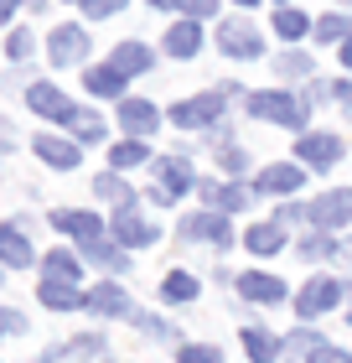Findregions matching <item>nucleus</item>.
<instances>
[{"label": "nucleus", "instance_id": "f257e3e1", "mask_svg": "<svg viewBox=\"0 0 352 363\" xmlns=\"http://www.w3.org/2000/svg\"><path fill=\"white\" fill-rule=\"evenodd\" d=\"M244 109H249V120H264V125H290L300 130V104L285 89H264V94H249L244 99Z\"/></svg>", "mask_w": 352, "mask_h": 363}, {"label": "nucleus", "instance_id": "f03ea898", "mask_svg": "<svg viewBox=\"0 0 352 363\" xmlns=\"http://www.w3.org/2000/svg\"><path fill=\"white\" fill-rule=\"evenodd\" d=\"M197 187V177H192V167L181 156H161L156 161V187H150V197L156 203H176L181 192H192Z\"/></svg>", "mask_w": 352, "mask_h": 363}, {"label": "nucleus", "instance_id": "7ed1b4c3", "mask_svg": "<svg viewBox=\"0 0 352 363\" xmlns=\"http://www.w3.org/2000/svg\"><path fill=\"white\" fill-rule=\"evenodd\" d=\"M342 296H347V286H342V280L316 275V280H306V286H300V296H295V311L311 322V317H322V311H331V306L342 301Z\"/></svg>", "mask_w": 352, "mask_h": 363}, {"label": "nucleus", "instance_id": "20e7f679", "mask_svg": "<svg viewBox=\"0 0 352 363\" xmlns=\"http://www.w3.org/2000/svg\"><path fill=\"white\" fill-rule=\"evenodd\" d=\"M114 244H130V250H145V244H156L161 239V223H150L140 218V208L130 203V208H114Z\"/></svg>", "mask_w": 352, "mask_h": 363}, {"label": "nucleus", "instance_id": "39448f33", "mask_svg": "<svg viewBox=\"0 0 352 363\" xmlns=\"http://www.w3.org/2000/svg\"><path fill=\"white\" fill-rule=\"evenodd\" d=\"M311 223L322 228V234H331V228L352 223V187H337V192L316 197V203H311Z\"/></svg>", "mask_w": 352, "mask_h": 363}, {"label": "nucleus", "instance_id": "423d86ee", "mask_svg": "<svg viewBox=\"0 0 352 363\" xmlns=\"http://www.w3.org/2000/svg\"><path fill=\"white\" fill-rule=\"evenodd\" d=\"M181 239H208L212 250H228L233 244L228 213H192V218H181Z\"/></svg>", "mask_w": 352, "mask_h": 363}, {"label": "nucleus", "instance_id": "0eeeda50", "mask_svg": "<svg viewBox=\"0 0 352 363\" xmlns=\"http://www.w3.org/2000/svg\"><path fill=\"white\" fill-rule=\"evenodd\" d=\"M47 57H52L57 68L83 62V57H89V31H83V26H57L52 37H47Z\"/></svg>", "mask_w": 352, "mask_h": 363}, {"label": "nucleus", "instance_id": "6e6552de", "mask_svg": "<svg viewBox=\"0 0 352 363\" xmlns=\"http://www.w3.org/2000/svg\"><path fill=\"white\" fill-rule=\"evenodd\" d=\"M217 47H223L228 57H244V62H249V57L264 52V37H259L249 21H223V26H217Z\"/></svg>", "mask_w": 352, "mask_h": 363}, {"label": "nucleus", "instance_id": "1a4fd4ad", "mask_svg": "<svg viewBox=\"0 0 352 363\" xmlns=\"http://www.w3.org/2000/svg\"><path fill=\"white\" fill-rule=\"evenodd\" d=\"M26 104L37 109L42 120H62V125H68L73 114H78V104H73V99L62 94L57 84H31V89H26Z\"/></svg>", "mask_w": 352, "mask_h": 363}, {"label": "nucleus", "instance_id": "9d476101", "mask_svg": "<svg viewBox=\"0 0 352 363\" xmlns=\"http://www.w3.org/2000/svg\"><path fill=\"white\" fill-rule=\"evenodd\" d=\"M295 161H306L311 172H331L342 161V140L337 135H300L295 140Z\"/></svg>", "mask_w": 352, "mask_h": 363}, {"label": "nucleus", "instance_id": "9b49d317", "mask_svg": "<svg viewBox=\"0 0 352 363\" xmlns=\"http://www.w3.org/2000/svg\"><path fill=\"white\" fill-rule=\"evenodd\" d=\"M217 114H223V99H217V94H203V99H181V104H171V125L203 130V125L217 120Z\"/></svg>", "mask_w": 352, "mask_h": 363}, {"label": "nucleus", "instance_id": "f8f14e48", "mask_svg": "<svg viewBox=\"0 0 352 363\" xmlns=\"http://www.w3.org/2000/svg\"><path fill=\"white\" fill-rule=\"evenodd\" d=\"M156 125H161V109L156 104H145V99H120V130L130 140H145Z\"/></svg>", "mask_w": 352, "mask_h": 363}, {"label": "nucleus", "instance_id": "ddd939ff", "mask_svg": "<svg viewBox=\"0 0 352 363\" xmlns=\"http://www.w3.org/2000/svg\"><path fill=\"white\" fill-rule=\"evenodd\" d=\"M83 311H93V317H135L120 280H109V286H93V291H89V301H83Z\"/></svg>", "mask_w": 352, "mask_h": 363}, {"label": "nucleus", "instance_id": "4468645a", "mask_svg": "<svg viewBox=\"0 0 352 363\" xmlns=\"http://www.w3.org/2000/svg\"><path fill=\"white\" fill-rule=\"evenodd\" d=\"M0 259H6L11 270H31L37 265V250H31V239L16 223H0Z\"/></svg>", "mask_w": 352, "mask_h": 363}, {"label": "nucleus", "instance_id": "2eb2a0df", "mask_svg": "<svg viewBox=\"0 0 352 363\" xmlns=\"http://www.w3.org/2000/svg\"><path fill=\"white\" fill-rule=\"evenodd\" d=\"M37 301L52 306V311H83L89 291H78L73 280H42V286H37Z\"/></svg>", "mask_w": 352, "mask_h": 363}, {"label": "nucleus", "instance_id": "dca6fc26", "mask_svg": "<svg viewBox=\"0 0 352 363\" xmlns=\"http://www.w3.org/2000/svg\"><path fill=\"white\" fill-rule=\"evenodd\" d=\"M239 291H244V301H259V306H280V301H285V280L264 275V270L239 275Z\"/></svg>", "mask_w": 352, "mask_h": 363}, {"label": "nucleus", "instance_id": "f3484780", "mask_svg": "<svg viewBox=\"0 0 352 363\" xmlns=\"http://www.w3.org/2000/svg\"><path fill=\"white\" fill-rule=\"evenodd\" d=\"M52 223L62 228V234H73L78 244H93V239H104V223L93 218V213H73V208H62V213H52Z\"/></svg>", "mask_w": 352, "mask_h": 363}, {"label": "nucleus", "instance_id": "a211bd4d", "mask_svg": "<svg viewBox=\"0 0 352 363\" xmlns=\"http://www.w3.org/2000/svg\"><path fill=\"white\" fill-rule=\"evenodd\" d=\"M166 52L171 57H197L203 52V21H176L166 31Z\"/></svg>", "mask_w": 352, "mask_h": 363}, {"label": "nucleus", "instance_id": "6ab92c4d", "mask_svg": "<svg viewBox=\"0 0 352 363\" xmlns=\"http://www.w3.org/2000/svg\"><path fill=\"white\" fill-rule=\"evenodd\" d=\"M300 255L306 259H352V239H331V234H306L300 239Z\"/></svg>", "mask_w": 352, "mask_h": 363}, {"label": "nucleus", "instance_id": "aec40b11", "mask_svg": "<svg viewBox=\"0 0 352 363\" xmlns=\"http://www.w3.org/2000/svg\"><path fill=\"white\" fill-rule=\"evenodd\" d=\"M114 68H120L125 78H135V73H150V62H156V52H150V47L145 42H120V47H114Z\"/></svg>", "mask_w": 352, "mask_h": 363}, {"label": "nucleus", "instance_id": "412c9836", "mask_svg": "<svg viewBox=\"0 0 352 363\" xmlns=\"http://www.w3.org/2000/svg\"><path fill=\"white\" fill-rule=\"evenodd\" d=\"M37 156L47 161V167H57V172H73L78 167V145L73 140H57V135H37Z\"/></svg>", "mask_w": 352, "mask_h": 363}, {"label": "nucleus", "instance_id": "4be33fe9", "mask_svg": "<svg viewBox=\"0 0 352 363\" xmlns=\"http://www.w3.org/2000/svg\"><path fill=\"white\" fill-rule=\"evenodd\" d=\"M83 84H89V94H98V99H120L130 78L114 68V62H104V68H89V73H83Z\"/></svg>", "mask_w": 352, "mask_h": 363}, {"label": "nucleus", "instance_id": "5701e85b", "mask_svg": "<svg viewBox=\"0 0 352 363\" xmlns=\"http://www.w3.org/2000/svg\"><path fill=\"white\" fill-rule=\"evenodd\" d=\"M244 348H249V358H254V363H275V358L285 353V337L264 333V327H244Z\"/></svg>", "mask_w": 352, "mask_h": 363}, {"label": "nucleus", "instance_id": "b1692460", "mask_svg": "<svg viewBox=\"0 0 352 363\" xmlns=\"http://www.w3.org/2000/svg\"><path fill=\"white\" fill-rule=\"evenodd\" d=\"M300 182H306V172L285 161V167H264V172H259V192H275V197H285V192H295Z\"/></svg>", "mask_w": 352, "mask_h": 363}, {"label": "nucleus", "instance_id": "393cba45", "mask_svg": "<svg viewBox=\"0 0 352 363\" xmlns=\"http://www.w3.org/2000/svg\"><path fill=\"white\" fill-rule=\"evenodd\" d=\"M244 250H254V255H280L285 250V228L280 223H254L244 234Z\"/></svg>", "mask_w": 352, "mask_h": 363}, {"label": "nucleus", "instance_id": "a878e982", "mask_svg": "<svg viewBox=\"0 0 352 363\" xmlns=\"http://www.w3.org/2000/svg\"><path fill=\"white\" fill-rule=\"evenodd\" d=\"M78 259H93V265H104V270H114V275H125L130 270V259L114 250V244H104V239H93V244H78Z\"/></svg>", "mask_w": 352, "mask_h": 363}, {"label": "nucleus", "instance_id": "bb28decb", "mask_svg": "<svg viewBox=\"0 0 352 363\" xmlns=\"http://www.w3.org/2000/svg\"><path fill=\"white\" fill-rule=\"evenodd\" d=\"M145 161H156L145 140H120L109 151V172H130V167H145Z\"/></svg>", "mask_w": 352, "mask_h": 363}, {"label": "nucleus", "instance_id": "cd10ccee", "mask_svg": "<svg viewBox=\"0 0 352 363\" xmlns=\"http://www.w3.org/2000/svg\"><path fill=\"white\" fill-rule=\"evenodd\" d=\"M42 280H73V286H78V255L73 250L42 255Z\"/></svg>", "mask_w": 352, "mask_h": 363}, {"label": "nucleus", "instance_id": "c85d7f7f", "mask_svg": "<svg viewBox=\"0 0 352 363\" xmlns=\"http://www.w3.org/2000/svg\"><path fill=\"white\" fill-rule=\"evenodd\" d=\"M93 192L104 197V203H114V208H130V203H135V192H130V182H125L120 172H104V177L93 182Z\"/></svg>", "mask_w": 352, "mask_h": 363}, {"label": "nucleus", "instance_id": "c756f323", "mask_svg": "<svg viewBox=\"0 0 352 363\" xmlns=\"http://www.w3.org/2000/svg\"><path fill=\"white\" fill-rule=\"evenodd\" d=\"M161 301H197V275H187V270H171L161 280Z\"/></svg>", "mask_w": 352, "mask_h": 363}, {"label": "nucleus", "instance_id": "7c9ffc66", "mask_svg": "<svg viewBox=\"0 0 352 363\" xmlns=\"http://www.w3.org/2000/svg\"><path fill=\"white\" fill-rule=\"evenodd\" d=\"M306 31H311V21H306V16H300L295 6H280V11H275V37H285V42H300Z\"/></svg>", "mask_w": 352, "mask_h": 363}, {"label": "nucleus", "instance_id": "2f4dec72", "mask_svg": "<svg viewBox=\"0 0 352 363\" xmlns=\"http://www.w3.org/2000/svg\"><path fill=\"white\" fill-rule=\"evenodd\" d=\"M347 37H352V21H347V16L331 11V16L316 21V42H347Z\"/></svg>", "mask_w": 352, "mask_h": 363}, {"label": "nucleus", "instance_id": "473e14b6", "mask_svg": "<svg viewBox=\"0 0 352 363\" xmlns=\"http://www.w3.org/2000/svg\"><path fill=\"white\" fill-rule=\"evenodd\" d=\"M68 130H73L78 140H104V120H98L93 109H78L73 120H68Z\"/></svg>", "mask_w": 352, "mask_h": 363}, {"label": "nucleus", "instance_id": "72a5a7b5", "mask_svg": "<svg viewBox=\"0 0 352 363\" xmlns=\"http://www.w3.org/2000/svg\"><path fill=\"white\" fill-rule=\"evenodd\" d=\"M249 203H254V192L239 187V182H233V187H217V213H244Z\"/></svg>", "mask_w": 352, "mask_h": 363}, {"label": "nucleus", "instance_id": "f704fd0d", "mask_svg": "<svg viewBox=\"0 0 352 363\" xmlns=\"http://www.w3.org/2000/svg\"><path fill=\"white\" fill-rule=\"evenodd\" d=\"M135 327H140V333H145V337H161V342H176V327H171V322H161V317H156V311H135Z\"/></svg>", "mask_w": 352, "mask_h": 363}, {"label": "nucleus", "instance_id": "c9c22d12", "mask_svg": "<svg viewBox=\"0 0 352 363\" xmlns=\"http://www.w3.org/2000/svg\"><path fill=\"white\" fill-rule=\"evenodd\" d=\"M280 78H311V57L306 52H280Z\"/></svg>", "mask_w": 352, "mask_h": 363}, {"label": "nucleus", "instance_id": "e433bc0d", "mask_svg": "<svg viewBox=\"0 0 352 363\" xmlns=\"http://www.w3.org/2000/svg\"><path fill=\"white\" fill-rule=\"evenodd\" d=\"M316 348H322V333H311V327H300V333H290V337H285V353H316Z\"/></svg>", "mask_w": 352, "mask_h": 363}, {"label": "nucleus", "instance_id": "4c0bfd02", "mask_svg": "<svg viewBox=\"0 0 352 363\" xmlns=\"http://www.w3.org/2000/svg\"><path fill=\"white\" fill-rule=\"evenodd\" d=\"M217 167H223L228 177H239V172L249 167V151H244V145H228V140H223V151H217Z\"/></svg>", "mask_w": 352, "mask_h": 363}, {"label": "nucleus", "instance_id": "58836bf2", "mask_svg": "<svg viewBox=\"0 0 352 363\" xmlns=\"http://www.w3.org/2000/svg\"><path fill=\"white\" fill-rule=\"evenodd\" d=\"M176 358H181V363H223V353H217V348H203V342H181Z\"/></svg>", "mask_w": 352, "mask_h": 363}, {"label": "nucleus", "instance_id": "ea45409f", "mask_svg": "<svg viewBox=\"0 0 352 363\" xmlns=\"http://www.w3.org/2000/svg\"><path fill=\"white\" fill-rule=\"evenodd\" d=\"M6 52L21 62V57H31L37 52V31H11V42H6Z\"/></svg>", "mask_w": 352, "mask_h": 363}, {"label": "nucleus", "instance_id": "a19ab883", "mask_svg": "<svg viewBox=\"0 0 352 363\" xmlns=\"http://www.w3.org/2000/svg\"><path fill=\"white\" fill-rule=\"evenodd\" d=\"M171 6H181V11L192 16V21H203V16H212V11H217V0H171Z\"/></svg>", "mask_w": 352, "mask_h": 363}, {"label": "nucleus", "instance_id": "79ce46f5", "mask_svg": "<svg viewBox=\"0 0 352 363\" xmlns=\"http://www.w3.org/2000/svg\"><path fill=\"white\" fill-rule=\"evenodd\" d=\"M306 363H352V353H342V348H331V342H322Z\"/></svg>", "mask_w": 352, "mask_h": 363}, {"label": "nucleus", "instance_id": "37998d69", "mask_svg": "<svg viewBox=\"0 0 352 363\" xmlns=\"http://www.w3.org/2000/svg\"><path fill=\"white\" fill-rule=\"evenodd\" d=\"M0 333H26V317L11 311V306H0Z\"/></svg>", "mask_w": 352, "mask_h": 363}, {"label": "nucleus", "instance_id": "c03bdc74", "mask_svg": "<svg viewBox=\"0 0 352 363\" xmlns=\"http://www.w3.org/2000/svg\"><path fill=\"white\" fill-rule=\"evenodd\" d=\"M120 6H125V0H83V11H89L93 21H98V16H114Z\"/></svg>", "mask_w": 352, "mask_h": 363}, {"label": "nucleus", "instance_id": "a18cd8bd", "mask_svg": "<svg viewBox=\"0 0 352 363\" xmlns=\"http://www.w3.org/2000/svg\"><path fill=\"white\" fill-rule=\"evenodd\" d=\"M98 348H104V337H98V333H89V337H78L68 353H83V358H89V353H98Z\"/></svg>", "mask_w": 352, "mask_h": 363}, {"label": "nucleus", "instance_id": "49530a36", "mask_svg": "<svg viewBox=\"0 0 352 363\" xmlns=\"http://www.w3.org/2000/svg\"><path fill=\"white\" fill-rule=\"evenodd\" d=\"M16 6H42V0H0V21H11Z\"/></svg>", "mask_w": 352, "mask_h": 363}, {"label": "nucleus", "instance_id": "de8ad7c7", "mask_svg": "<svg viewBox=\"0 0 352 363\" xmlns=\"http://www.w3.org/2000/svg\"><path fill=\"white\" fill-rule=\"evenodd\" d=\"M331 89H337V99H342V109H347V120H352V84L342 78V84H331Z\"/></svg>", "mask_w": 352, "mask_h": 363}, {"label": "nucleus", "instance_id": "09e8293b", "mask_svg": "<svg viewBox=\"0 0 352 363\" xmlns=\"http://www.w3.org/2000/svg\"><path fill=\"white\" fill-rule=\"evenodd\" d=\"M342 62H347V68H352V37L342 42Z\"/></svg>", "mask_w": 352, "mask_h": 363}, {"label": "nucleus", "instance_id": "8fccbe9b", "mask_svg": "<svg viewBox=\"0 0 352 363\" xmlns=\"http://www.w3.org/2000/svg\"><path fill=\"white\" fill-rule=\"evenodd\" d=\"M145 6H156V11H161V6H171V0H145Z\"/></svg>", "mask_w": 352, "mask_h": 363}, {"label": "nucleus", "instance_id": "3c124183", "mask_svg": "<svg viewBox=\"0 0 352 363\" xmlns=\"http://www.w3.org/2000/svg\"><path fill=\"white\" fill-rule=\"evenodd\" d=\"M347 322H352V291H347Z\"/></svg>", "mask_w": 352, "mask_h": 363}, {"label": "nucleus", "instance_id": "603ef678", "mask_svg": "<svg viewBox=\"0 0 352 363\" xmlns=\"http://www.w3.org/2000/svg\"><path fill=\"white\" fill-rule=\"evenodd\" d=\"M239 6H259V0H239Z\"/></svg>", "mask_w": 352, "mask_h": 363}, {"label": "nucleus", "instance_id": "864d4df0", "mask_svg": "<svg viewBox=\"0 0 352 363\" xmlns=\"http://www.w3.org/2000/svg\"><path fill=\"white\" fill-rule=\"evenodd\" d=\"M280 6H295V0H280Z\"/></svg>", "mask_w": 352, "mask_h": 363}, {"label": "nucleus", "instance_id": "5fc2aeb1", "mask_svg": "<svg viewBox=\"0 0 352 363\" xmlns=\"http://www.w3.org/2000/svg\"><path fill=\"white\" fill-rule=\"evenodd\" d=\"M78 6H83V0H78Z\"/></svg>", "mask_w": 352, "mask_h": 363}]
</instances>
